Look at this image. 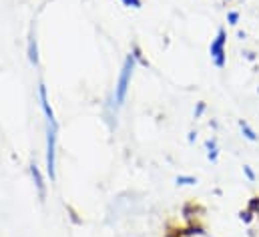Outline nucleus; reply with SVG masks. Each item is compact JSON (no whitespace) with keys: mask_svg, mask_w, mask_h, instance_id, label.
Returning <instances> with one entry per match:
<instances>
[{"mask_svg":"<svg viewBox=\"0 0 259 237\" xmlns=\"http://www.w3.org/2000/svg\"><path fill=\"white\" fill-rule=\"evenodd\" d=\"M135 56L133 52L128 54L122 62V68L118 72V80H116V86H114V104L116 106H122L124 100H126V92H128V86H131V78H133V72H135Z\"/></svg>","mask_w":259,"mask_h":237,"instance_id":"f257e3e1","label":"nucleus"},{"mask_svg":"<svg viewBox=\"0 0 259 237\" xmlns=\"http://www.w3.org/2000/svg\"><path fill=\"white\" fill-rule=\"evenodd\" d=\"M56 123H46V173L50 181L56 179Z\"/></svg>","mask_w":259,"mask_h":237,"instance_id":"f03ea898","label":"nucleus"},{"mask_svg":"<svg viewBox=\"0 0 259 237\" xmlns=\"http://www.w3.org/2000/svg\"><path fill=\"white\" fill-rule=\"evenodd\" d=\"M225 44H227V32H225V28H219V30H217V36L211 40V46H209L211 60H213V64H215L217 68H223L225 62H227Z\"/></svg>","mask_w":259,"mask_h":237,"instance_id":"7ed1b4c3","label":"nucleus"},{"mask_svg":"<svg viewBox=\"0 0 259 237\" xmlns=\"http://www.w3.org/2000/svg\"><path fill=\"white\" fill-rule=\"evenodd\" d=\"M26 52H28V60H30V64L38 66V44H36V32H34V28H30V34H28V46H26Z\"/></svg>","mask_w":259,"mask_h":237,"instance_id":"20e7f679","label":"nucleus"},{"mask_svg":"<svg viewBox=\"0 0 259 237\" xmlns=\"http://www.w3.org/2000/svg\"><path fill=\"white\" fill-rule=\"evenodd\" d=\"M30 173H32L34 185H36V189H38V197H40V201H44V197H46V189H44V179H42V173H40V169H38L36 165H32V167H30Z\"/></svg>","mask_w":259,"mask_h":237,"instance_id":"39448f33","label":"nucleus"},{"mask_svg":"<svg viewBox=\"0 0 259 237\" xmlns=\"http://www.w3.org/2000/svg\"><path fill=\"white\" fill-rule=\"evenodd\" d=\"M239 129H241V133L245 135V139H249V141H253V143L257 141V133H255L245 121H239Z\"/></svg>","mask_w":259,"mask_h":237,"instance_id":"423d86ee","label":"nucleus"},{"mask_svg":"<svg viewBox=\"0 0 259 237\" xmlns=\"http://www.w3.org/2000/svg\"><path fill=\"white\" fill-rule=\"evenodd\" d=\"M205 147H207V157H209V161H217V145H215V139H211V141H207L205 143Z\"/></svg>","mask_w":259,"mask_h":237,"instance_id":"0eeeda50","label":"nucleus"},{"mask_svg":"<svg viewBox=\"0 0 259 237\" xmlns=\"http://www.w3.org/2000/svg\"><path fill=\"white\" fill-rule=\"evenodd\" d=\"M195 183H197L195 177H185V175L177 177V185H195Z\"/></svg>","mask_w":259,"mask_h":237,"instance_id":"6e6552de","label":"nucleus"},{"mask_svg":"<svg viewBox=\"0 0 259 237\" xmlns=\"http://www.w3.org/2000/svg\"><path fill=\"white\" fill-rule=\"evenodd\" d=\"M120 2L128 8H141V0H120Z\"/></svg>","mask_w":259,"mask_h":237,"instance_id":"1a4fd4ad","label":"nucleus"},{"mask_svg":"<svg viewBox=\"0 0 259 237\" xmlns=\"http://www.w3.org/2000/svg\"><path fill=\"white\" fill-rule=\"evenodd\" d=\"M227 20H229V24H231V26H235V24L239 22V12H235V10H231V12L227 14Z\"/></svg>","mask_w":259,"mask_h":237,"instance_id":"9d476101","label":"nucleus"},{"mask_svg":"<svg viewBox=\"0 0 259 237\" xmlns=\"http://www.w3.org/2000/svg\"><path fill=\"white\" fill-rule=\"evenodd\" d=\"M243 173L247 175V179H249V181H255V173L251 171V167H249V165H245V167H243Z\"/></svg>","mask_w":259,"mask_h":237,"instance_id":"9b49d317","label":"nucleus"},{"mask_svg":"<svg viewBox=\"0 0 259 237\" xmlns=\"http://www.w3.org/2000/svg\"><path fill=\"white\" fill-rule=\"evenodd\" d=\"M203 110H205V104H203V102H201V104H199V108H197V112H195V116H199V114H201V112H203Z\"/></svg>","mask_w":259,"mask_h":237,"instance_id":"f8f14e48","label":"nucleus"}]
</instances>
